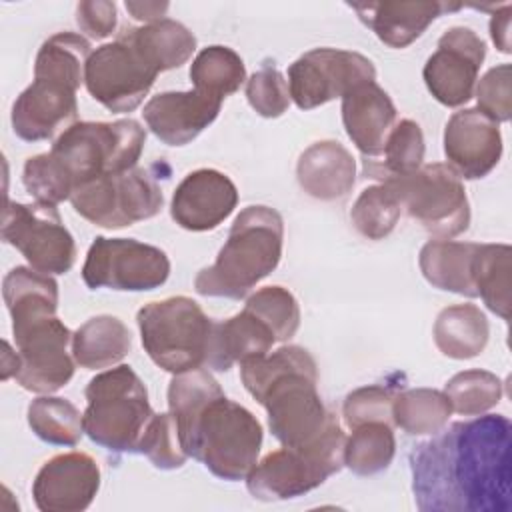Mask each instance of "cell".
<instances>
[{
    "label": "cell",
    "instance_id": "15",
    "mask_svg": "<svg viewBox=\"0 0 512 512\" xmlns=\"http://www.w3.org/2000/svg\"><path fill=\"white\" fill-rule=\"evenodd\" d=\"M376 80V68L360 52L340 48H314L288 68L290 98L300 110L318 108L342 98L354 86Z\"/></svg>",
    "mask_w": 512,
    "mask_h": 512
},
{
    "label": "cell",
    "instance_id": "44",
    "mask_svg": "<svg viewBox=\"0 0 512 512\" xmlns=\"http://www.w3.org/2000/svg\"><path fill=\"white\" fill-rule=\"evenodd\" d=\"M76 22L84 34L102 40L116 28V4L108 0H82L76 6Z\"/></svg>",
    "mask_w": 512,
    "mask_h": 512
},
{
    "label": "cell",
    "instance_id": "34",
    "mask_svg": "<svg viewBox=\"0 0 512 512\" xmlns=\"http://www.w3.org/2000/svg\"><path fill=\"white\" fill-rule=\"evenodd\" d=\"M190 80L194 90L224 100L244 84L246 66L232 48L214 44L198 52L190 66Z\"/></svg>",
    "mask_w": 512,
    "mask_h": 512
},
{
    "label": "cell",
    "instance_id": "46",
    "mask_svg": "<svg viewBox=\"0 0 512 512\" xmlns=\"http://www.w3.org/2000/svg\"><path fill=\"white\" fill-rule=\"evenodd\" d=\"M126 10L132 14V18L142 20L144 24H150L164 18L168 4L166 2H126Z\"/></svg>",
    "mask_w": 512,
    "mask_h": 512
},
{
    "label": "cell",
    "instance_id": "32",
    "mask_svg": "<svg viewBox=\"0 0 512 512\" xmlns=\"http://www.w3.org/2000/svg\"><path fill=\"white\" fill-rule=\"evenodd\" d=\"M510 258L508 244H478L472 262V280L490 312L510 318Z\"/></svg>",
    "mask_w": 512,
    "mask_h": 512
},
{
    "label": "cell",
    "instance_id": "7",
    "mask_svg": "<svg viewBox=\"0 0 512 512\" xmlns=\"http://www.w3.org/2000/svg\"><path fill=\"white\" fill-rule=\"evenodd\" d=\"M140 340L150 360L180 374L206 366L214 320L188 296L148 302L136 314Z\"/></svg>",
    "mask_w": 512,
    "mask_h": 512
},
{
    "label": "cell",
    "instance_id": "38",
    "mask_svg": "<svg viewBox=\"0 0 512 512\" xmlns=\"http://www.w3.org/2000/svg\"><path fill=\"white\" fill-rule=\"evenodd\" d=\"M400 214L402 206L396 194L380 182L360 192L350 210V220L360 236L368 240H382L396 228Z\"/></svg>",
    "mask_w": 512,
    "mask_h": 512
},
{
    "label": "cell",
    "instance_id": "19",
    "mask_svg": "<svg viewBox=\"0 0 512 512\" xmlns=\"http://www.w3.org/2000/svg\"><path fill=\"white\" fill-rule=\"evenodd\" d=\"M448 166L464 180L488 176L502 156V134L494 120L478 108H464L450 116L444 128Z\"/></svg>",
    "mask_w": 512,
    "mask_h": 512
},
{
    "label": "cell",
    "instance_id": "29",
    "mask_svg": "<svg viewBox=\"0 0 512 512\" xmlns=\"http://www.w3.org/2000/svg\"><path fill=\"white\" fill-rule=\"evenodd\" d=\"M124 32L158 72L180 68L196 50V36L172 18L130 26Z\"/></svg>",
    "mask_w": 512,
    "mask_h": 512
},
{
    "label": "cell",
    "instance_id": "30",
    "mask_svg": "<svg viewBox=\"0 0 512 512\" xmlns=\"http://www.w3.org/2000/svg\"><path fill=\"white\" fill-rule=\"evenodd\" d=\"M2 296L12 320L54 316L58 310V282L50 274L28 266H16L4 276Z\"/></svg>",
    "mask_w": 512,
    "mask_h": 512
},
{
    "label": "cell",
    "instance_id": "21",
    "mask_svg": "<svg viewBox=\"0 0 512 512\" xmlns=\"http://www.w3.org/2000/svg\"><path fill=\"white\" fill-rule=\"evenodd\" d=\"M220 108L222 100L200 90L160 92L146 102L142 116L160 142L184 146L216 120Z\"/></svg>",
    "mask_w": 512,
    "mask_h": 512
},
{
    "label": "cell",
    "instance_id": "23",
    "mask_svg": "<svg viewBox=\"0 0 512 512\" xmlns=\"http://www.w3.org/2000/svg\"><path fill=\"white\" fill-rule=\"evenodd\" d=\"M358 18L390 48H406L444 12H456L462 4L450 2H366L350 4Z\"/></svg>",
    "mask_w": 512,
    "mask_h": 512
},
{
    "label": "cell",
    "instance_id": "41",
    "mask_svg": "<svg viewBox=\"0 0 512 512\" xmlns=\"http://www.w3.org/2000/svg\"><path fill=\"white\" fill-rule=\"evenodd\" d=\"M246 98L262 118L282 116L292 100L288 82L270 62H264V66L246 80Z\"/></svg>",
    "mask_w": 512,
    "mask_h": 512
},
{
    "label": "cell",
    "instance_id": "28",
    "mask_svg": "<svg viewBox=\"0 0 512 512\" xmlns=\"http://www.w3.org/2000/svg\"><path fill=\"white\" fill-rule=\"evenodd\" d=\"M432 336L444 356L468 360L476 358L486 348L490 324L476 304H454L436 316Z\"/></svg>",
    "mask_w": 512,
    "mask_h": 512
},
{
    "label": "cell",
    "instance_id": "43",
    "mask_svg": "<svg viewBox=\"0 0 512 512\" xmlns=\"http://www.w3.org/2000/svg\"><path fill=\"white\" fill-rule=\"evenodd\" d=\"M510 80H512L510 64H498L490 68L474 88L476 102H478L476 108L496 124L508 122L512 114Z\"/></svg>",
    "mask_w": 512,
    "mask_h": 512
},
{
    "label": "cell",
    "instance_id": "18",
    "mask_svg": "<svg viewBox=\"0 0 512 512\" xmlns=\"http://www.w3.org/2000/svg\"><path fill=\"white\" fill-rule=\"evenodd\" d=\"M100 488V468L86 452H64L38 470L32 482L34 504L42 512H82Z\"/></svg>",
    "mask_w": 512,
    "mask_h": 512
},
{
    "label": "cell",
    "instance_id": "42",
    "mask_svg": "<svg viewBox=\"0 0 512 512\" xmlns=\"http://www.w3.org/2000/svg\"><path fill=\"white\" fill-rule=\"evenodd\" d=\"M394 390L382 384H370L352 390L342 404V418L344 424L354 430L368 422H386L394 426L392 420V404H394Z\"/></svg>",
    "mask_w": 512,
    "mask_h": 512
},
{
    "label": "cell",
    "instance_id": "25",
    "mask_svg": "<svg viewBox=\"0 0 512 512\" xmlns=\"http://www.w3.org/2000/svg\"><path fill=\"white\" fill-rule=\"evenodd\" d=\"M274 342V332L244 308L232 318L214 320L206 366L216 372H228L234 364L268 354Z\"/></svg>",
    "mask_w": 512,
    "mask_h": 512
},
{
    "label": "cell",
    "instance_id": "14",
    "mask_svg": "<svg viewBox=\"0 0 512 512\" xmlns=\"http://www.w3.org/2000/svg\"><path fill=\"white\" fill-rule=\"evenodd\" d=\"M2 240L44 274H66L76 262V244L54 204L6 202Z\"/></svg>",
    "mask_w": 512,
    "mask_h": 512
},
{
    "label": "cell",
    "instance_id": "3",
    "mask_svg": "<svg viewBox=\"0 0 512 512\" xmlns=\"http://www.w3.org/2000/svg\"><path fill=\"white\" fill-rule=\"evenodd\" d=\"M144 144L146 130L132 118L76 122L54 140L50 152L24 162V188L36 202L56 206L100 176L134 168Z\"/></svg>",
    "mask_w": 512,
    "mask_h": 512
},
{
    "label": "cell",
    "instance_id": "26",
    "mask_svg": "<svg viewBox=\"0 0 512 512\" xmlns=\"http://www.w3.org/2000/svg\"><path fill=\"white\" fill-rule=\"evenodd\" d=\"M476 248V242L430 240L422 246L418 254L420 272L426 282L438 290L476 298L478 292L472 280V262Z\"/></svg>",
    "mask_w": 512,
    "mask_h": 512
},
{
    "label": "cell",
    "instance_id": "47",
    "mask_svg": "<svg viewBox=\"0 0 512 512\" xmlns=\"http://www.w3.org/2000/svg\"><path fill=\"white\" fill-rule=\"evenodd\" d=\"M18 368V354L12 352L10 344L4 340V360H2V380H8L16 374Z\"/></svg>",
    "mask_w": 512,
    "mask_h": 512
},
{
    "label": "cell",
    "instance_id": "12",
    "mask_svg": "<svg viewBox=\"0 0 512 512\" xmlns=\"http://www.w3.org/2000/svg\"><path fill=\"white\" fill-rule=\"evenodd\" d=\"M160 72L134 46L126 32L114 42L96 48L84 70V84L90 96L114 114L136 110Z\"/></svg>",
    "mask_w": 512,
    "mask_h": 512
},
{
    "label": "cell",
    "instance_id": "37",
    "mask_svg": "<svg viewBox=\"0 0 512 512\" xmlns=\"http://www.w3.org/2000/svg\"><path fill=\"white\" fill-rule=\"evenodd\" d=\"M502 392V380L496 374L480 368L458 372L444 386L452 412L462 416H478L488 412L500 402Z\"/></svg>",
    "mask_w": 512,
    "mask_h": 512
},
{
    "label": "cell",
    "instance_id": "4",
    "mask_svg": "<svg viewBox=\"0 0 512 512\" xmlns=\"http://www.w3.org/2000/svg\"><path fill=\"white\" fill-rule=\"evenodd\" d=\"M248 394L266 408L272 436L288 448L318 442L338 420L318 394V366L302 346H282L240 364Z\"/></svg>",
    "mask_w": 512,
    "mask_h": 512
},
{
    "label": "cell",
    "instance_id": "1",
    "mask_svg": "<svg viewBox=\"0 0 512 512\" xmlns=\"http://www.w3.org/2000/svg\"><path fill=\"white\" fill-rule=\"evenodd\" d=\"M512 424L504 414L454 422L410 452L412 492L422 512H508Z\"/></svg>",
    "mask_w": 512,
    "mask_h": 512
},
{
    "label": "cell",
    "instance_id": "39",
    "mask_svg": "<svg viewBox=\"0 0 512 512\" xmlns=\"http://www.w3.org/2000/svg\"><path fill=\"white\" fill-rule=\"evenodd\" d=\"M276 336V342L290 340L300 326V306L294 294L284 286H266L256 290L244 304Z\"/></svg>",
    "mask_w": 512,
    "mask_h": 512
},
{
    "label": "cell",
    "instance_id": "13",
    "mask_svg": "<svg viewBox=\"0 0 512 512\" xmlns=\"http://www.w3.org/2000/svg\"><path fill=\"white\" fill-rule=\"evenodd\" d=\"M168 276L166 252L134 238L96 236L82 266V280L90 290L146 292L160 288Z\"/></svg>",
    "mask_w": 512,
    "mask_h": 512
},
{
    "label": "cell",
    "instance_id": "8",
    "mask_svg": "<svg viewBox=\"0 0 512 512\" xmlns=\"http://www.w3.org/2000/svg\"><path fill=\"white\" fill-rule=\"evenodd\" d=\"M344 444L346 434L334 420L318 442L302 448L282 446L266 454L246 476V488L262 502L304 496L342 470Z\"/></svg>",
    "mask_w": 512,
    "mask_h": 512
},
{
    "label": "cell",
    "instance_id": "11",
    "mask_svg": "<svg viewBox=\"0 0 512 512\" xmlns=\"http://www.w3.org/2000/svg\"><path fill=\"white\" fill-rule=\"evenodd\" d=\"M18 368L14 380L28 392L52 394L74 376V356L68 352L72 332L58 316H34L12 322Z\"/></svg>",
    "mask_w": 512,
    "mask_h": 512
},
{
    "label": "cell",
    "instance_id": "2",
    "mask_svg": "<svg viewBox=\"0 0 512 512\" xmlns=\"http://www.w3.org/2000/svg\"><path fill=\"white\" fill-rule=\"evenodd\" d=\"M168 412L190 458L222 480H246L260 456L262 426L248 408L226 398L208 370L172 376Z\"/></svg>",
    "mask_w": 512,
    "mask_h": 512
},
{
    "label": "cell",
    "instance_id": "31",
    "mask_svg": "<svg viewBox=\"0 0 512 512\" xmlns=\"http://www.w3.org/2000/svg\"><path fill=\"white\" fill-rule=\"evenodd\" d=\"M424 134L418 122L404 118L390 130L380 154L364 160V174L376 180L406 176L422 166Z\"/></svg>",
    "mask_w": 512,
    "mask_h": 512
},
{
    "label": "cell",
    "instance_id": "17",
    "mask_svg": "<svg viewBox=\"0 0 512 512\" xmlns=\"http://www.w3.org/2000/svg\"><path fill=\"white\" fill-rule=\"evenodd\" d=\"M72 82L50 74H34L32 84L12 104V130L24 142H40L64 132L78 118Z\"/></svg>",
    "mask_w": 512,
    "mask_h": 512
},
{
    "label": "cell",
    "instance_id": "36",
    "mask_svg": "<svg viewBox=\"0 0 512 512\" xmlns=\"http://www.w3.org/2000/svg\"><path fill=\"white\" fill-rule=\"evenodd\" d=\"M396 454L392 424L368 422L352 430L344 444V466L358 476H372L386 470Z\"/></svg>",
    "mask_w": 512,
    "mask_h": 512
},
{
    "label": "cell",
    "instance_id": "20",
    "mask_svg": "<svg viewBox=\"0 0 512 512\" xmlns=\"http://www.w3.org/2000/svg\"><path fill=\"white\" fill-rule=\"evenodd\" d=\"M238 190L220 170L200 168L184 176L170 202L172 220L190 232L218 228L236 208Z\"/></svg>",
    "mask_w": 512,
    "mask_h": 512
},
{
    "label": "cell",
    "instance_id": "9",
    "mask_svg": "<svg viewBox=\"0 0 512 512\" xmlns=\"http://www.w3.org/2000/svg\"><path fill=\"white\" fill-rule=\"evenodd\" d=\"M402 210L426 232L452 238L468 230L470 204L462 178L442 162L422 164L418 170L384 180Z\"/></svg>",
    "mask_w": 512,
    "mask_h": 512
},
{
    "label": "cell",
    "instance_id": "5",
    "mask_svg": "<svg viewBox=\"0 0 512 512\" xmlns=\"http://www.w3.org/2000/svg\"><path fill=\"white\" fill-rule=\"evenodd\" d=\"M284 220L270 206H246L228 232L212 266L196 274L194 288L212 298H244L276 270L282 258Z\"/></svg>",
    "mask_w": 512,
    "mask_h": 512
},
{
    "label": "cell",
    "instance_id": "16",
    "mask_svg": "<svg viewBox=\"0 0 512 512\" xmlns=\"http://www.w3.org/2000/svg\"><path fill=\"white\" fill-rule=\"evenodd\" d=\"M484 58L486 42L472 28H448L422 70L428 92L448 108L466 104L474 96Z\"/></svg>",
    "mask_w": 512,
    "mask_h": 512
},
{
    "label": "cell",
    "instance_id": "6",
    "mask_svg": "<svg viewBox=\"0 0 512 512\" xmlns=\"http://www.w3.org/2000/svg\"><path fill=\"white\" fill-rule=\"evenodd\" d=\"M84 396V432L88 438L110 452H138L156 414L140 376L128 364H120L96 374Z\"/></svg>",
    "mask_w": 512,
    "mask_h": 512
},
{
    "label": "cell",
    "instance_id": "33",
    "mask_svg": "<svg viewBox=\"0 0 512 512\" xmlns=\"http://www.w3.org/2000/svg\"><path fill=\"white\" fill-rule=\"evenodd\" d=\"M452 406L444 392L432 388H410L394 396V426L410 436H432L448 424Z\"/></svg>",
    "mask_w": 512,
    "mask_h": 512
},
{
    "label": "cell",
    "instance_id": "24",
    "mask_svg": "<svg viewBox=\"0 0 512 512\" xmlns=\"http://www.w3.org/2000/svg\"><path fill=\"white\" fill-rule=\"evenodd\" d=\"M296 180L316 200H340L356 182V160L338 140H320L300 154Z\"/></svg>",
    "mask_w": 512,
    "mask_h": 512
},
{
    "label": "cell",
    "instance_id": "45",
    "mask_svg": "<svg viewBox=\"0 0 512 512\" xmlns=\"http://www.w3.org/2000/svg\"><path fill=\"white\" fill-rule=\"evenodd\" d=\"M510 4H502L494 8V14L490 18V36L496 48L504 54L510 52Z\"/></svg>",
    "mask_w": 512,
    "mask_h": 512
},
{
    "label": "cell",
    "instance_id": "10",
    "mask_svg": "<svg viewBox=\"0 0 512 512\" xmlns=\"http://www.w3.org/2000/svg\"><path fill=\"white\" fill-rule=\"evenodd\" d=\"M72 208L88 222L116 230L154 218L164 204L162 190L144 168L100 176L70 196Z\"/></svg>",
    "mask_w": 512,
    "mask_h": 512
},
{
    "label": "cell",
    "instance_id": "35",
    "mask_svg": "<svg viewBox=\"0 0 512 512\" xmlns=\"http://www.w3.org/2000/svg\"><path fill=\"white\" fill-rule=\"evenodd\" d=\"M28 426L54 446H76L84 434V414L66 398L40 396L28 406Z\"/></svg>",
    "mask_w": 512,
    "mask_h": 512
},
{
    "label": "cell",
    "instance_id": "22",
    "mask_svg": "<svg viewBox=\"0 0 512 512\" xmlns=\"http://www.w3.org/2000/svg\"><path fill=\"white\" fill-rule=\"evenodd\" d=\"M342 122L364 160L376 158L396 124V106L376 80L362 82L342 96Z\"/></svg>",
    "mask_w": 512,
    "mask_h": 512
},
{
    "label": "cell",
    "instance_id": "27",
    "mask_svg": "<svg viewBox=\"0 0 512 512\" xmlns=\"http://www.w3.org/2000/svg\"><path fill=\"white\" fill-rule=\"evenodd\" d=\"M132 348L126 324L110 314L88 318L72 334V356L86 370H100L122 362Z\"/></svg>",
    "mask_w": 512,
    "mask_h": 512
},
{
    "label": "cell",
    "instance_id": "40",
    "mask_svg": "<svg viewBox=\"0 0 512 512\" xmlns=\"http://www.w3.org/2000/svg\"><path fill=\"white\" fill-rule=\"evenodd\" d=\"M138 452L144 454L160 470H176L184 466L188 454L180 444L178 430L170 412L152 416Z\"/></svg>",
    "mask_w": 512,
    "mask_h": 512
}]
</instances>
